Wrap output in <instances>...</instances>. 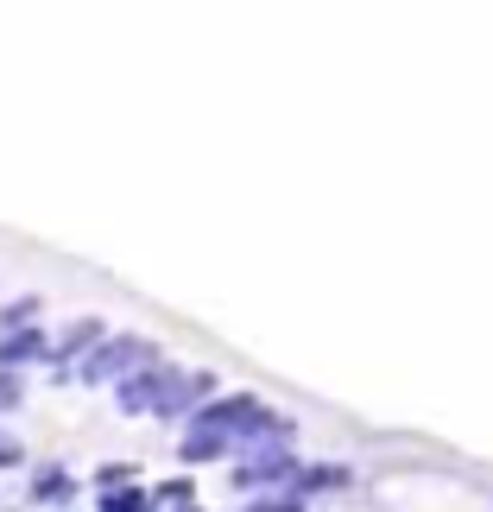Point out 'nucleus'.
<instances>
[{"label": "nucleus", "instance_id": "f257e3e1", "mask_svg": "<svg viewBox=\"0 0 493 512\" xmlns=\"http://www.w3.org/2000/svg\"><path fill=\"white\" fill-rule=\"evenodd\" d=\"M260 437H291V424L279 418V411H266L253 392H222L215 405H196L177 456L184 462H215V456H228V449L260 443Z\"/></svg>", "mask_w": 493, "mask_h": 512}, {"label": "nucleus", "instance_id": "f03ea898", "mask_svg": "<svg viewBox=\"0 0 493 512\" xmlns=\"http://www.w3.org/2000/svg\"><path fill=\"white\" fill-rule=\"evenodd\" d=\"M146 361H159V348H152L146 336H121V342H95V348H89V361L76 367V380L102 386V380H121V373H133V367H146Z\"/></svg>", "mask_w": 493, "mask_h": 512}, {"label": "nucleus", "instance_id": "7ed1b4c3", "mask_svg": "<svg viewBox=\"0 0 493 512\" xmlns=\"http://www.w3.org/2000/svg\"><path fill=\"white\" fill-rule=\"evenodd\" d=\"M253 449V456L241 462V468H234V487H247V494H253V487H291V475H298V456H291V437H260V443H247Z\"/></svg>", "mask_w": 493, "mask_h": 512}, {"label": "nucleus", "instance_id": "20e7f679", "mask_svg": "<svg viewBox=\"0 0 493 512\" xmlns=\"http://www.w3.org/2000/svg\"><path fill=\"white\" fill-rule=\"evenodd\" d=\"M209 392H215V373H177V367H165V392H159V405H152V418H184V411L209 405Z\"/></svg>", "mask_w": 493, "mask_h": 512}, {"label": "nucleus", "instance_id": "39448f33", "mask_svg": "<svg viewBox=\"0 0 493 512\" xmlns=\"http://www.w3.org/2000/svg\"><path fill=\"white\" fill-rule=\"evenodd\" d=\"M38 354H51L45 342V329H32V323H19L7 342H0V367H19V361H38Z\"/></svg>", "mask_w": 493, "mask_h": 512}, {"label": "nucleus", "instance_id": "423d86ee", "mask_svg": "<svg viewBox=\"0 0 493 512\" xmlns=\"http://www.w3.org/2000/svg\"><path fill=\"white\" fill-rule=\"evenodd\" d=\"M76 494H83V487H76V475H64V468H45V475L32 481V500L38 506H70Z\"/></svg>", "mask_w": 493, "mask_h": 512}, {"label": "nucleus", "instance_id": "0eeeda50", "mask_svg": "<svg viewBox=\"0 0 493 512\" xmlns=\"http://www.w3.org/2000/svg\"><path fill=\"white\" fill-rule=\"evenodd\" d=\"M95 342H102V323H95V317H76V323L64 329V342H57V367H64L70 354H89Z\"/></svg>", "mask_w": 493, "mask_h": 512}, {"label": "nucleus", "instance_id": "6e6552de", "mask_svg": "<svg viewBox=\"0 0 493 512\" xmlns=\"http://www.w3.org/2000/svg\"><path fill=\"white\" fill-rule=\"evenodd\" d=\"M152 500H159V506H190V500H196V487L177 475V481H165V487H152Z\"/></svg>", "mask_w": 493, "mask_h": 512}, {"label": "nucleus", "instance_id": "1a4fd4ad", "mask_svg": "<svg viewBox=\"0 0 493 512\" xmlns=\"http://www.w3.org/2000/svg\"><path fill=\"white\" fill-rule=\"evenodd\" d=\"M19 392H26V380H19V367H0V411L19 405Z\"/></svg>", "mask_w": 493, "mask_h": 512}, {"label": "nucleus", "instance_id": "9d476101", "mask_svg": "<svg viewBox=\"0 0 493 512\" xmlns=\"http://www.w3.org/2000/svg\"><path fill=\"white\" fill-rule=\"evenodd\" d=\"M32 317H38V304H32V298H19V304L0 310V323H7V329H13V323H32Z\"/></svg>", "mask_w": 493, "mask_h": 512}, {"label": "nucleus", "instance_id": "9b49d317", "mask_svg": "<svg viewBox=\"0 0 493 512\" xmlns=\"http://www.w3.org/2000/svg\"><path fill=\"white\" fill-rule=\"evenodd\" d=\"M0 468H19V443H0Z\"/></svg>", "mask_w": 493, "mask_h": 512}]
</instances>
